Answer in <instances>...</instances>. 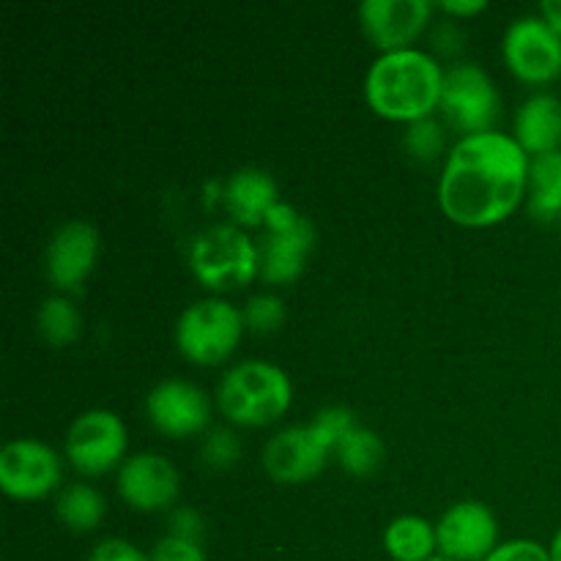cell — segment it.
<instances>
[{"instance_id": "16", "label": "cell", "mask_w": 561, "mask_h": 561, "mask_svg": "<svg viewBox=\"0 0 561 561\" xmlns=\"http://www.w3.org/2000/svg\"><path fill=\"white\" fill-rule=\"evenodd\" d=\"M312 247H316V228L307 217L296 228L283 230V233H263L261 244H257L263 283L288 285L299 279Z\"/></svg>"}, {"instance_id": "9", "label": "cell", "mask_w": 561, "mask_h": 561, "mask_svg": "<svg viewBox=\"0 0 561 561\" xmlns=\"http://www.w3.org/2000/svg\"><path fill=\"white\" fill-rule=\"evenodd\" d=\"M502 55L510 71L529 85H548L561 75V36L540 14L510 22L502 38Z\"/></svg>"}, {"instance_id": "21", "label": "cell", "mask_w": 561, "mask_h": 561, "mask_svg": "<svg viewBox=\"0 0 561 561\" xmlns=\"http://www.w3.org/2000/svg\"><path fill=\"white\" fill-rule=\"evenodd\" d=\"M107 504L104 496L91 488L88 482H71V485L60 488L58 499H55V515L60 524L77 535H88V531L99 529L104 520Z\"/></svg>"}, {"instance_id": "12", "label": "cell", "mask_w": 561, "mask_h": 561, "mask_svg": "<svg viewBox=\"0 0 561 561\" xmlns=\"http://www.w3.org/2000/svg\"><path fill=\"white\" fill-rule=\"evenodd\" d=\"M115 488L124 504L137 513H164L173 510L181 493L179 469L159 453H137L121 463Z\"/></svg>"}, {"instance_id": "18", "label": "cell", "mask_w": 561, "mask_h": 561, "mask_svg": "<svg viewBox=\"0 0 561 561\" xmlns=\"http://www.w3.org/2000/svg\"><path fill=\"white\" fill-rule=\"evenodd\" d=\"M222 203L228 217L239 228L263 225L268 208L279 203L277 181L261 168H241L228 179L222 192Z\"/></svg>"}, {"instance_id": "1", "label": "cell", "mask_w": 561, "mask_h": 561, "mask_svg": "<svg viewBox=\"0 0 561 561\" xmlns=\"http://www.w3.org/2000/svg\"><path fill=\"white\" fill-rule=\"evenodd\" d=\"M531 157L513 135H466L449 148L438 179V206L460 228H493L518 211L529 192Z\"/></svg>"}, {"instance_id": "25", "label": "cell", "mask_w": 561, "mask_h": 561, "mask_svg": "<svg viewBox=\"0 0 561 561\" xmlns=\"http://www.w3.org/2000/svg\"><path fill=\"white\" fill-rule=\"evenodd\" d=\"M244 327L255 334H272L285 323V301L274 294H255L247 299Z\"/></svg>"}, {"instance_id": "15", "label": "cell", "mask_w": 561, "mask_h": 561, "mask_svg": "<svg viewBox=\"0 0 561 561\" xmlns=\"http://www.w3.org/2000/svg\"><path fill=\"white\" fill-rule=\"evenodd\" d=\"M99 257V233L85 219H69L58 225L44 250V268L49 283L58 290H77L88 277Z\"/></svg>"}, {"instance_id": "23", "label": "cell", "mask_w": 561, "mask_h": 561, "mask_svg": "<svg viewBox=\"0 0 561 561\" xmlns=\"http://www.w3.org/2000/svg\"><path fill=\"white\" fill-rule=\"evenodd\" d=\"M36 329L49 345H71L82 332V316L69 296H49L36 312Z\"/></svg>"}, {"instance_id": "19", "label": "cell", "mask_w": 561, "mask_h": 561, "mask_svg": "<svg viewBox=\"0 0 561 561\" xmlns=\"http://www.w3.org/2000/svg\"><path fill=\"white\" fill-rule=\"evenodd\" d=\"M383 551L394 561H427L438 553L436 524L422 515H398L383 529Z\"/></svg>"}, {"instance_id": "34", "label": "cell", "mask_w": 561, "mask_h": 561, "mask_svg": "<svg viewBox=\"0 0 561 561\" xmlns=\"http://www.w3.org/2000/svg\"><path fill=\"white\" fill-rule=\"evenodd\" d=\"M548 551H551V561H561V526L557 529V535H553L551 546H548Z\"/></svg>"}, {"instance_id": "29", "label": "cell", "mask_w": 561, "mask_h": 561, "mask_svg": "<svg viewBox=\"0 0 561 561\" xmlns=\"http://www.w3.org/2000/svg\"><path fill=\"white\" fill-rule=\"evenodd\" d=\"M88 561H151V553H142L135 542L124 537H107L93 546Z\"/></svg>"}, {"instance_id": "14", "label": "cell", "mask_w": 561, "mask_h": 561, "mask_svg": "<svg viewBox=\"0 0 561 561\" xmlns=\"http://www.w3.org/2000/svg\"><path fill=\"white\" fill-rule=\"evenodd\" d=\"M436 5L431 0H365L359 5V25L367 42L381 53L409 49L431 22Z\"/></svg>"}, {"instance_id": "20", "label": "cell", "mask_w": 561, "mask_h": 561, "mask_svg": "<svg viewBox=\"0 0 561 561\" xmlns=\"http://www.w3.org/2000/svg\"><path fill=\"white\" fill-rule=\"evenodd\" d=\"M526 208L537 222L561 219V151L531 157Z\"/></svg>"}, {"instance_id": "26", "label": "cell", "mask_w": 561, "mask_h": 561, "mask_svg": "<svg viewBox=\"0 0 561 561\" xmlns=\"http://www.w3.org/2000/svg\"><path fill=\"white\" fill-rule=\"evenodd\" d=\"M201 458L208 469L225 471L230 466H236V460L241 458V442L230 427H214L206 433L201 444Z\"/></svg>"}, {"instance_id": "11", "label": "cell", "mask_w": 561, "mask_h": 561, "mask_svg": "<svg viewBox=\"0 0 561 561\" xmlns=\"http://www.w3.org/2000/svg\"><path fill=\"white\" fill-rule=\"evenodd\" d=\"M438 553L453 561H485L499 546V520L488 504L463 499L436 524Z\"/></svg>"}, {"instance_id": "13", "label": "cell", "mask_w": 561, "mask_h": 561, "mask_svg": "<svg viewBox=\"0 0 561 561\" xmlns=\"http://www.w3.org/2000/svg\"><path fill=\"white\" fill-rule=\"evenodd\" d=\"M146 414L162 436L192 438L206 431L211 420V400L197 383L164 378L146 394Z\"/></svg>"}, {"instance_id": "3", "label": "cell", "mask_w": 561, "mask_h": 561, "mask_svg": "<svg viewBox=\"0 0 561 561\" xmlns=\"http://www.w3.org/2000/svg\"><path fill=\"white\" fill-rule=\"evenodd\" d=\"M294 383L279 365L244 359L228 367L217 383V405L230 425L266 427L288 414Z\"/></svg>"}, {"instance_id": "17", "label": "cell", "mask_w": 561, "mask_h": 561, "mask_svg": "<svg viewBox=\"0 0 561 561\" xmlns=\"http://www.w3.org/2000/svg\"><path fill=\"white\" fill-rule=\"evenodd\" d=\"M513 137L529 157L561 151V99L557 93H531L515 110Z\"/></svg>"}, {"instance_id": "5", "label": "cell", "mask_w": 561, "mask_h": 561, "mask_svg": "<svg viewBox=\"0 0 561 561\" xmlns=\"http://www.w3.org/2000/svg\"><path fill=\"white\" fill-rule=\"evenodd\" d=\"M244 316L219 296L197 299L175 321V345L192 365H219L239 348L244 337Z\"/></svg>"}, {"instance_id": "33", "label": "cell", "mask_w": 561, "mask_h": 561, "mask_svg": "<svg viewBox=\"0 0 561 561\" xmlns=\"http://www.w3.org/2000/svg\"><path fill=\"white\" fill-rule=\"evenodd\" d=\"M540 16L561 36V0H546L540 5Z\"/></svg>"}, {"instance_id": "32", "label": "cell", "mask_w": 561, "mask_h": 561, "mask_svg": "<svg viewBox=\"0 0 561 561\" xmlns=\"http://www.w3.org/2000/svg\"><path fill=\"white\" fill-rule=\"evenodd\" d=\"M438 9H442L444 14H453V16H471L485 11L488 3L485 0H444V3H438Z\"/></svg>"}, {"instance_id": "6", "label": "cell", "mask_w": 561, "mask_h": 561, "mask_svg": "<svg viewBox=\"0 0 561 561\" xmlns=\"http://www.w3.org/2000/svg\"><path fill=\"white\" fill-rule=\"evenodd\" d=\"M129 433L115 411L91 409L66 431V460L82 477H102L121 469L129 455Z\"/></svg>"}, {"instance_id": "10", "label": "cell", "mask_w": 561, "mask_h": 561, "mask_svg": "<svg viewBox=\"0 0 561 561\" xmlns=\"http://www.w3.org/2000/svg\"><path fill=\"white\" fill-rule=\"evenodd\" d=\"M64 460L38 438H14L0 449V488L16 502H38L60 491Z\"/></svg>"}, {"instance_id": "7", "label": "cell", "mask_w": 561, "mask_h": 561, "mask_svg": "<svg viewBox=\"0 0 561 561\" xmlns=\"http://www.w3.org/2000/svg\"><path fill=\"white\" fill-rule=\"evenodd\" d=\"M334 447L337 438L312 416L307 425H290L268 438L263 447V469L274 482L301 485L321 474Z\"/></svg>"}, {"instance_id": "22", "label": "cell", "mask_w": 561, "mask_h": 561, "mask_svg": "<svg viewBox=\"0 0 561 561\" xmlns=\"http://www.w3.org/2000/svg\"><path fill=\"white\" fill-rule=\"evenodd\" d=\"M334 458L351 477H370L383 463V444L370 427L354 425L334 447Z\"/></svg>"}, {"instance_id": "27", "label": "cell", "mask_w": 561, "mask_h": 561, "mask_svg": "<svg viewBox=\"0 0 561 561\" xmlns=\"http://www.w3.org/2000/svg\"><path fill=\"white\" fill-rule=\"evenodd\" d=\"M485 561H551V551L537 540L515 537V540L499 542Z\"/></svg>"}, {"instance_id": "2", "label": "cell", "mask_w": 561, "mask_h": 561, "mask_svg": "<svg viewBox=\"0 0 561 561\" xmlns=\"http://www.w3.org/2000/svg\"><path fill=\"white\" fill-rule=\"evenodd\" d=\"M444 77L447 71L425 49L381 53L365 75V102L381 118L405 126L433 118L442 107Z\"/></svg>"}, {"instance_id": "4", "label": "cell", "mask_w": 561, "mask_h": 561, "mask_svg": "<svg viewBox=\"0 0 561 561\" xmlns=\"http://www.w3.org/2000/svg\"><path fill=\"white\" fill-rule=\"evenodd\" d=\"M190 268L208 290H233L261 277V250L233 222H219L195 236Z\"/></svg>"}, {"instance_id": "24", "label": "cell", "mask_w": 561, "mask_h": 561, "mask_svg": "<svg viewBox=\"0 0 561 561\" xmlns=\"http://www.w3.org/2000/svg\"><path fill=\"white\" fill-rule=\"evenodd\" d=\"M405 153L416 162H433L444 151V129L436 118H422L405 126Z\"/></svg>"}, {"instance_id": "28", "label": "cell", "mask_w": 561, "mask_h": 561, "mask_svg": "<svg viewBox=\"0 0 561 561\" xmlns=\"http://www.w3.org/2000/svg\"><path fill=\"white\" fill-rule=\"evenodd\" d=\"M151 561H206V553H203L201 542L164 535L162 540L153 546Z\"/></svg>"}, {"instance_id": "35", "label": "cell", "mask_w": 561, "mask_h": 561, "mask_svg": "<svg viewBox=\"0 0 561 561\" xmlns=\"http://www.w3.org/2000/svg\"><path fill=\"white\" fill-rule=\"evenodd\" d=\"M427 561H453V559H447V557H442V553H436V557L427 559Z\"/></svg>"}, {"instance_id": "30", "label": "cell", "mask_w": 561, "mask_h": 561, "mask_svg": "<svg viewBox=\"0 0 561 561\" xmlns=\"http://www.w3.org/2000/svg\"><path fill=\"white\" fill-rule=\"evenodd\" d=\"M168 535L181 537V540L201 542L203 537V518L197 510L192 507H175L168 515Z\"/></svg>"}, {"instance_id": "31", "label": "cell", "mask_w": 561, "mask_h": 561, "mask_svg": "<svg viewBox=\"0 0 561 561\" xmlns=\"http://www.w3.org/2000/svg\"><path fill=\"white\" fill-rule=\"evenodd\" d=\"M301 219H305V214L296 211L290 203L279 201V203H274L272 208H268L266 219H263V228H266V233H283V230L296 228Z\"/></svg>"}, {"instance_id": "8", "label": "cell", "mask_w": 561, "mask_h": 561, "mask_svg": "<svg viewBox=\"0 0 561 561\" xmlns=\"http://www.w3.org/2000/svg\"><path fill=\"white\" fill-rule=\"evenodd\" d=\"M502 110L496 82L491 80L482 66L477 64H455L447 69L442 93V113L458 131L466 135H482L493 131V124Z\"/></svg>"}]
</instances>
